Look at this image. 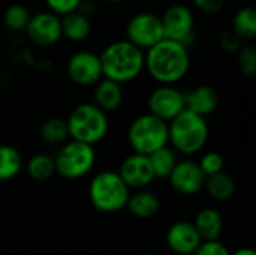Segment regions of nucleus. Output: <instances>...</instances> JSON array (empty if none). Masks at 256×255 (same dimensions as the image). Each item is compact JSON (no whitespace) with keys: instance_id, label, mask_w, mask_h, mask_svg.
<instances>
[{"instance_id":"1","label":"nucleus","mask_w":256,"mask_h":255,"mask_svg":"<svg viewBox=\"0 0 256 255\" xmlns=\"http://www.w3.org/2000/svg\"><path fill=\"white\" fill-rule=\"evenodd\" d=\"M189 68V50L180 42L162 39L144 53V69L160 86H174L188 75Z\"/></svg>"},{"instance_id":"2","label":"nucleus","mask_w":256,"mask_h":255,"mask_svg":"<svg viewBox=\"0 0 256 255\" xmlns=\"http://www.w3.org/2000/svg\"><path fill=\"white\" fill-rule=\"evenodd\" d=\"M102 77L118 84L134 81L144 71V51L126 39L114 41L99 54Z\"/></svg>"},{"instance_id":"3","label":"nucleus","mask_w":256,"mask_h":255,"mask_svg":"<svg viewBox=\"0 0 256 255\" xmlns=\"http://www.w3.org/2000/svg\"><path fill=\"white\" fill-rule=\"evenodd\" d=\"M208 141V125L201 117L188 110L182 111L168 123V144L183 155H195Z\"/></svg>"},{"instance_id":"4","label":"nucleus","mask_w":256,"mask_h":255,"mask_svg":"<svg viewBox=\"0 0 256 255\" xmlns=\"http://www.w3.org/2000/svg\"><path fill=\"white\" fill-rule=\"evenodd\" d=\"M69 138L78 143L94 146L108 134V117L93 102L76 105L66 119Z\"/></svg>"},{"instance_id":"5","label":"nucleus","mask_w":256,"mask_h":255,"mask_svg":"<svg viewBox=\"0 0 256 255\" xmlns=\"http://www.w3.org/2000/svg\"><path fill=\"white\" fill-rule=\"evenodd\" d=\"M130 189L124 185L117 171L104 170L98 173L88 185L92 206L102 213H116L126 207Z\"/></svg>"},{"instance_id":"6","label":"nucleus","mask_w":256,"mask_h":255,"mask_svg":"<svg viewBox=\"0 0 256 255\" xmlns=\"http://www.w3.org/2000/svg\"><path fill=\"white\" fill-rule=\"evenodd\" d=\"M128 141L134 153L150 156L168 146V123L147 113L136 117L128 131Z\"/></svg>"},{"instance_id":"7","label":"nucleus","mask_w":256,"mask_h":255,"mask_svg":"<svg viewBox=\"0 0 256 255\" xmlns=\"http://www.w3.org/2000/svg\"><path fill=\"white\" fill-rule=\"evenodd\" d=\"M94 161L96 152L93 146L70 140L62 144V147L56 153L54 167L58 176L75 180L87 176L94 167Z\"/></svg>"},{"instance_id":"8","label":"nucleus","mask_w":256,"mask_h":255,"mask_svg":"<svg viewBox=\"0 0 256 255\" xmlns=\"http://www.w3.org/2000/svg\"><path fill=\"white\" fill-rule=\"evenodd\" d=\"M164 38L160 17L153 12H138L126 24V41L147 51Z\"/></svg>"},{"instance_id":"9","label":"nucleus","mask_w":256,"mask_h":255,"mask_svg":"<svg viewBox=\"0 0 256 255\" xmlns=\"http://www.w3.org/2000/svg\"><path fill=\"white\" fill-rule=\"evenodd\" d=\"M164 38L170 41L180 42L188 47L194 38L195 30V17L190 8L186 5H172L160 17Z\"/></svg>"},{"instance_id":"10","label":"nucleus","mask_w":256,"mask_h":255,"mask_svg":"<svg viewBox=\"0 0 256 255\" xmlns=\"http://www.w3.org/2000/svg\"><path fill=\"white\" fill-rule=\"evenodd\" d=\"M66 72L72 83L82 87L96 86L104 78L99 54L87 50L76 51L69 57Z\"/></svg>"},{"instance_id":"11","label":"nucleus","mask_w":256,"mask_h":255,"mask_svg":"<svg viewBox=\"0 0 256 255\" xmlns=\"http://www.w3.org/2000/svg\"><path fill=\"white\" fill-rule=\"evenodd\" d=\"M184 111V93L174 86H159L148 96V113L170 123Z\"/></svg>"},{"instance_id":"12","label":"nucleus","mask_w":256,"mask_h":255,"mask_svg":"<svg viewBox=\"0 0 256 255\" xmlns=\"http://www.w3.org/2000/svg\"><path fill=\"white\" fill-rule=\"evenodd\" d=\"M26 35L38 47H51L57 44L62 38V23L60 17L50 11L38 12L30 17L26 27Z\"/></svg>"},{"instance_id":"13","label":"nucleus","mask_w":256,"mask_h":255,"mask_svg":"<svg viewBox=\"0 0 256 255\" xmlns=\"http://www.w3.org/2000/svg\"><path fill=\"white\" fill-rule=\"evenodd\" d=\"M206 179L207 177L201 171L198 162L192 159L178 161L168 177L172 189L186 197L201 192L204 189Z\"/></svg>"},{"instance_id":"14","label":"nucleus","mask_w":256,"mask_h":255,"mask_svg":"<svg viewBox=\"0 0 256 255\" xmlns=\"http://www.w3.org/2000/svg\"><path fill=\"white\" fill-rule=\"evenodd\" d=\"M117 173L129 189H146L154 180L148 156L138 153H132L124 158Z\"/></svg>"},{"instance_id":"15","label":"nucleus","mask_w":256,"mask_h":255,"mask_svg":"<svg viewBox=\"0 0 256 255\" xmlns=\"http://www.w3.org/2000/svg\"><path fill=\"white\" fill-rule=\"evenodd\" d=\"M166 245L177 255H192L202 243L194 222L177 221L166 231Z\"/></svg>"},{"instance_id":"16","label":"nucleus","mask_w":256,"mask_h":255,"mask_svg":"<svg viewBox=\"0 0 256 255\" xmlns=\"http://www.w3.org/2000/svg\"><path fill=\"white\" fill-rule=\"evenodd\" d=\"M219 105V95L212 86H198L184 93V110L206 117Z\"/></svg>"},{"instance_id":"17","label":"nucleus","mask_w":256,"mask_h":255,"mask_svg":"<svg viewBox=\"0 0 256 255\" xmlns=\"http://www.w3.org/2000/svg\"><path fill=\"white\" fill-rule=\"evenodd\" d=\"M94 105L105 114L118 110L123 104V89L122 84L111 80L102 78L94 86Z\"/></svg>"},{"instance_id":"18","label":"nucleus","mask_w":256,"mask_h":255,"mask_svg":"<svg viewBox=\"0 0 256 255\" xmlns=\"http://www.w3.org/2000/svg\"><path fill=\"white\" fill-rule=\"evenodd\" d=\"M126 209L140 219H150L160 210V200L158 195L147 189H140L129 195Z\"/></svg>"},{"instance_id":"19","label":"nucleus","mask_w":256,"mask_h":255,"mask_svg":"<svg viewBox=\"0 0 256 255\" xmlns=\"http://www.w3.org/2000/svg\"><path fill=\"white\" fill-rule=\"evenodd\" d=\"M194 225L201 236L202 242L219 240L222 230H224V218L216 209L206 207L198 212Z\"/></svg>"},{"instance_id":"20","label":"nucleus","mask_w":256,"mask_h":255,"mask_svg":"<svg viewBox=\"0 0 256 255\" xmlns=\"http://www.w3.org/2000/svg\"><path fill=\"white\" fill-rule=\"evenodd\" d=\"M62 23V36L72 42H82L92 33V23L87 14L81 11H75L72 14L64 15L60 18Z\"/></svg>"},{"instance_id":"21","label":"nucleus","mask_w":256,"mask_h":255,"mask_svg":"<svg viewBox=\"0 0 256 255\" xmlns=\"http://www.w3.org/2000/svg\"><path fill=\"white\" fill-rule=\"evenodd\" d=\"M22 170L21 153L9 144H0V182L12 180Z\"/></svg>"},{"instance_id":"22","label":"nucleus","mask_w":256,"mask_h":255,"mask_svg":"<svg viewBox=\"0 0 256 255\" xmlns=\"http://www.w3.org/2000/svg\"><path fill=\"white\" fill-rule=\"evenodd\" d=\"M204 188L207 189L208 195L218 201L230 200L236 194V182L225 171H220L214 176L207 177Z\"/></svg>"},{"instance_id":"23","label":"nucleus","mask_w":256,"mask_h":255,"mask_svg":"<svg viewBox=\"0 0 256 255\" xmlns=\"http://www.w3.org/2000/svg\"><path fill=\"white\" fill-rule=\"evenodd\" d=\"M148 159L152 164L154 179H168L171 171L174 170L176 164L178 162L176 150L170 146H165V147L153 152L148 156Z\"/></svg>"},{"instance_id":"24","label":"nucleus","mask_w":256,"mask_h":255,"mask_svg":"<svg viewBox=\"0 0 256 255\" xmlns=\"http://www.w3.org/2000/svg\"><path fill=\"white\" fill-rule=\"evenodd\" d=\"M231 30L243 41L254 39L256 36V11L254 6H244L238 9L232 18Z\"/></svg>"},{"instance_id":"25","label":"nucleus","mask_w":256,"mask_h":255,"mask_svg":"<svg viewBox=\"0 0 256 255\" xmlns=\"http://www.w3.org/2000/svg\"><path fill=\"white\" fill-rule=\"evenodd\" d=\"M26 170L34 182H46L56 174L54 158L46 153H36L28 159Z\"/></svg>"},{"instance_id":"26","label":"nucleus","mask_w":256,"mask_h":255,"mask_svg":"<svg viewBox=\"0 0 256 255\" xmlns=\"http://www.w3.org/2000/svg\"><path fill=\"white\" fill-rule=\"evenodd\" d=\"M40 138L50 146L64 144L69 138L66 120L60 117H52L44 122V125L40 126Z\"/></svg>"},{"instance_id":"27","label":"nucleus","mask_w":256,"mask_h":255,"mask_svg":"<svg viewBox=\"0 0 256 255\" xmlns=\"http://www.w3.org/2000/svg\"><path fill=\"white\" fill-rule=\"evenodd\" d=\"M30 11L22 3H12L3 14V23L10 32H24L30 21Z\"/></svg>"},{"instance_id":"28","label":"nucleus","mask_w":256,"mask_h":255,"mask_svg":"<svg viewBox=\"0 0 256 255\" xmlns=\"http://www.w3.org/2000/svg\"><path fill=\"white\" fill-rule=\"evenodd\" d=\"M198 165H200L201 171L204 173V176L210 177V176H214V174L224 171L225 159L218 152H208V153L202 155V158L200 159Z\"/></svg>"},{"instance_id":"29","label":"nucleus","mask_w":256,"mask_h":255,"mask_svg":"<svg viewBox=\"0 0 256 255\" xmlns=\"http://www.w3.org/2000/svg\"><path fill=\"white\" fill-rule=\"evenodd\" d=\"M238 69L246 77H254L256 74V50L252 45L242 47L237 57Z\"/></svg>"},{"instance_id":"30","label":"nucleus","mask_w":256,"mask_h":255,"mask_svg":"<svg viewBox=\"0 0 256 255\" xmlns=\"http://www.w3.org/2000/svg\"><path fill=\"white\" fill-rule=\"evenodd\" d=\"M81 3L82 0H45V5L48 6L50 12L57 17H64L78 11L81 8Z\"/></svg>"},{"instance_id":"31","label":"nucleus","mask_w":256,"mask_h":255,"mask_svg":"<svg viewBox=\"0 0 256 255\" xmlns=\"http://www.w3.org/2000/svg\"><path fill=\"white\" fill-rule=\"evenodd\" d=\"M192 255H231V252L220 240H210L202 242Z\"/></svg>"},{"instance_id":"32","label":"nucleus","mask_w":256,"mask_h":255,"mask_svg":"<svg viewBox=\"0 0 256 255\" xmlns=\"http://www.w3.org/2000/svg\"><path fill=\"white\" fill-rule=\"evenodd\" d=\"M220 47L226 51V53H236L242 48V39L230 29V30H225L222 35H220Z\"/></svg>"},{"instance_id":"33","label":"nucleus","mask_w":256,"mask_h":255,"mask_svg":"<svg viewBox=\"0 0 256 255\" xmlns=\"http://www.w3.org/2000/svg\"><path fill=\"white\" fill-rule=\"evenodd\" d=\"M192 5L204 14H216L224 9L225 0H192Z\"/></svg>"},{"instance_id":"34","label":"nucleus","mask_w":256,"mask_h":255,"mask_svg":"<svg viewBox=\"0 0 256 255\" xmlns=\"http://www.w3.org/2000/svg\"><path fill=\"white\" fill-rule=\"evenodd\" d=\"M231 255H256V252L255 249H252V248H240Z\"/></svg>"},{"instance_id":"35","label":"nucleus","mask_w":256,"mask_h":255,"mask_svg":"<svg viewBox=\"0 0 256 255\" xmlns=\"http://www.w3.org/2000/svg\"><path fill=\"white\" fill-rule=\"evenodd\" d=\"M105 2H110V3H118V2H123V0H105Z\"/></svg>"}]
</instances>
